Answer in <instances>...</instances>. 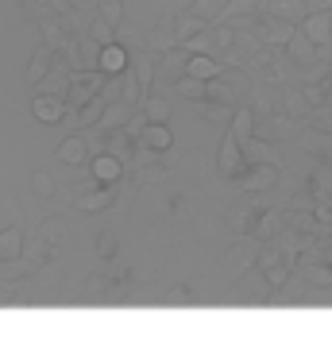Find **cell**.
I'll use <instances>...</instances> for the list:
<instances>
[{"mask_svg":"<svg viewBox=\"0 0 332 359\" xmlns=\"http://www.w3.org/2000/svg\"><path fill=\"white\" fill-rule=\"evenodd\" d=\"M31 194H35V197H43V201H46V197H54V194H58V186H54V178H51V174H46V170H31Z\"/></svg>","mask_w":332,"mask_h":359,"instance_id":"f546056e","label":"cell"},{"mask_svg":"<svg viewBox=\"0 0 332 359\" xmlns=\"http://www.w3.org/2000/svg\"><path fill=\"white\" fill-rule=\"evenodd\" d=\"M131 66V47L128 43H105V47H100V58H97V70H105L108 78H112V74H124Z\"/></svg>","mask_w":332,"mask_h":359,"instance_id":"8fae6325","label":"cell"},{"mask_svg":"<svg viewBox=\"0 0 332 359\" xmlns=\"http://www.w3.org/2000/svg\"><path fill=\"white\" fill-rule=\"evenodd\" d=\"M93 255H97L100 263H108V259L120 255V243H116V236H112V232H100L97 240H93Z\"/></svg>","mask_w":332,"mask_h":359,"instance_id":"f1b7e54d","label":"cell"},{"mask_svg":"<svg viewBox=\"0 0 332 359\" xmlns=\"http://www.w3.org/2000/svg\"><path fill=\"white\" fill-rule=\"evenodd\" d=\"M208 20L205 16H197V12L190 8V0H185L182 8L174 12V32H178V47H182L185 39H193V35H201V32H208Z\"/></svg>","mask_w":332,"mask_h":359,"instance_id":"7c38bea8","label":"cell"},{"mask_svg":"<svg viewBox=\"0 0 332 359\" xmlns=\"http://www.w3.org/2000/svg\"><path fill=\"white\" fill-rule=\"evenodd\" d=\"M278 182H282V166H270V163H251L247 174L236 182L239 194H274Z\"/></svg>","mask_w":332,"mask_h":359,"instance_id":"8992f818","label":"cell"},{"mask_svg":"<svg viewBox=\"0 0 332 359\" xmlns=\"http://www.w3.org/2000/svg\"><path fill=\"white\" fill-rule=\"evenodd\" d=\"M39 232H43L46 240H51L54 248H58V243H62V236H66V228H62V220H58V217H51V220H43V224H39Z\"/></svg>","mask_w":332,"mask_h":359,"instance_id":"e575fe53","label":"cell"},{"mask_svg":"<svg viewBox=\"0 0 332 359\" xmlns=\"http://www.w3.org/2000/svg\"><path fill=\"white\" fill-rule=\"evenodd\" d=\"M244 155H247V163H270V166H282L274 140H267V135H251V140L244 143Z\"/></svg>","mask_w":332,"mask_h":359,"instance_id":"ffe728a7","label":"cell"},{"mask_svg":"<svg viewBox=\"0 0 332 359\" xmlns=\"http://www.w3.org/2000/svg\"><path fill=\"white\" fill-rule=\"evenodd\" d=\"M321 62L332 66V43H328V47H321Z\"/></svg>","mask_w":332,"mask_h":359,"instance_id":"8d00e7d4","label":"cell"},{"mask_svg":"<svg viewBox=\"0 0 332 359\" xmlns=\"http://www.w3.org/2000/svg\"><path fill=\"white\" fill-rule=\"evenodd\" d=\"M298 27H301V24H290V20H278V16H267V12H263L255 35H259L267 47H290V39L298 35Z\"/></svg>","mask_w":332,"mask_h":359,"instance_id":"ba28073f","label":"cell"},{"mask_svg":"<svg viewBox=\"0 0 332 359\" xmlns=\"http://www.w3.org/2000/svg\"><path fill=\"white\" fill-rule=\"evenodd\" d=\"M131 112H135V109H131L128 101H112V104L105 109V116L97 120V128H100L105 135H108V132H120V128L131 120Z\"/></svg>","mask_w":332,"mask_h":359,"instance_id":"cb8c5ba5","label":"cell"},{"mask_svg":"<svg viewBox=\"0 0 332 359\" xmlns=\"http://www.w3.org/2000/svg\"><path fill=\"white\" fill-rule=\"evenodd\" d=\"M66 112H69L66 97L39 93V89H35V97H31V116H35L39 124H62V120H66Z\"/></svg>","mask_w":332,"mask_h":359,"instance_id":"30bf717a","label":"cell"},{"mask_svg":"<svg viewBox=\"0 0 332 359\" xmlns=\"http://www.w3.org/2000/svg\"><path fill=\"white\" fill-rule=\"evenodd\" d=\"M147 124H151V116H147V109H135V112H131V120H128V124H124V132H128L131 140L139 143V135L147 132Z\"/></svg>","mask_w":332,"mask_h":359,"instance_id":"d6a6232c","label":"cell"},{"mask_svg":"<svg viewBox=\"0 0 332 359\" xmlns=\"http://www.w3.org/2000/svg\"><path fill=\"white\" fill-rule=\"evenodd\" d=\"M23 243H27V232L20 224L0 228V263H12V259L23 255Z\"/></svg>","mask_w":332,"mask_h":359,"instance_id":"7402d4cb","label":"cell"},{"mask_svg":"<svg viewBox=\"0 0 332 359\" xmlns=\"http://www.w3.org/2000/svg\"><path fill=\"white\" fill-rule=\"evenodd\" d=\"M54 62H58V50H51L43 39H39L35 55H31V66H27V81H31V86H39V81H43L46 74H51V66H54Z\"/></svg>","mask_w":332,"mask_h":359,"instance_id":"603a6c76","label":"cell"},{"mask_svg":"<svg viewBox=\"0 0 332 359\" xmlns=\"http://www.w3.org/2000/svg\"><path fill=\"white\" fill-rule=\"evenodd\" d=\"M224 132H232L239 143H247L251 135H259V116H255V109H251V104H247V101L239 104V109H236V116H232V124L224 128Z\"/></svg>","mask_w":332,"mask_h":359,"instance_id":"d6986e66","label":"cell"},{"mask_svg":"<svg viewBox=\"0 0 332 359\" xmlns=\"http://www.w3.org/2000/svg\"><path fill=\"white\" fill-rule=\"evenodd\" d=\"M124 170H128V163H124V158H116V155H108V151H100V155L89 158V178L100 182V186H120Z\"/></svg>","mask_w":332,"mask_h":359,"instance_id":"9c48e42d","label":"cell"},{"mask_svg":"<svg viewBox=\"0 0 332 359\" xmlns=\"http://www.w3.org/2000/svg\"><path fill=\"white\" fill-rule=\"evenodd\" d=\"M174 93H178V97H185V101H205V97H208V81L182 74V78L174 81Z\"/></svg>","mask_w":332,"mask_h":359,"instance_id":"484cf974","label":"cell"},{"mask_svg":"<svg viewBox=\"0 0 332 359\" xmlns=\"http://www.w3.org/2000/svg\"><path fill=\"white\" fill-rule=\"evenodd\" d=\"M301 32L317 43V47H328L332 43V12H309L301 20Z\"/></svg>","mask_w":332,"mask_h":359,"instance_id":"e0dca14e","label":"cell"},{"mask_svg":"<svg viewBox=\"0 0 332 359\" xmlns=\"http://www.w3.org/2000/svg\"><path fill=\"white\" fill-rule=\"evenodd\" d=\"M239 290H232V302H244V305H270L274 297H270V278L259 271V266H251V271H244L236 278Z\"/></svg>","mask_w":332,"mask_h":359,"instance_id":"5b68a950","label":"cell"},{"mask_svg":"<svg viewBox=\"0 0 332 359\" xmlns=\"http://www.w3.org/2000/svg\"><path fill=\"white\" fill-rule=\"evenodd\" d=\"M224 4H228V0H190V8L197 12V16H205L208 24H216V20H220Z\"/></svg>","mask_w":332,"mask_h":359,"instance_id":"4dcf8cb0","label":"cell"},{"mask_svg":"<svg viewBox=\"0 0 332 359\" xmlns=\"http://www.w3.org/2000/svg\"><path fill=\"white\" fill-rule=\"evenodd\" d=\"M105 81H108L105 70H74V78H69V89H66V104L81 112L85 104H89L93 97L100 93V89H105Z\"/></svg>","mask_w":332,"mask_h":359,"instance_id":"277c9868","label":"cell"},{"mask_svg":"<svg viewBox=\"0 0 332 359\" xmlns=\"http://www.w3.org/2000/svg\"><path fill=\"white\" fill-rule=\"evenodd\" d=\"M309 12H332V0H309Z\"/></svg>","mask_w":332,"mask_h":359,"instance_id":"d590c367","label":"cell"},{"mask_svg":"<svg viewBox=\"0 0 332 359\" xmlns=\"http://www.w3.org/2000/svg\"><path fill=\"white\" fill-rule=\"evenodd\" d=\"M270 205H274V201H270V194H247L244 201H236V205L228 209V228H232V236H236V240H239V236H251L255 224H259V217L270 209Z\"/></svg>","mask_w":332,"mask_h":359,"instance_id":"6da1fadb","label":"cell"},{"mask_svg":"<svg viewBox=\"0 0 332 359\" xmlns=\"http://www.w3.org/2000/svg\"><path fill=\"white\" fill-rule=\"evenodd\" d=\"M313 212L321 224H332V194H313Z\"/></svg>","mask_w":332,"mask_h":359,"instance_id":"836d02e7","label":"cell"},{"mask_svg":"<svg viewBox=\"0 0 332 359\" xmlns=\"http://www.w3.org/2000/svg\"><path fill=\"white\" fill-rule=\"evenodd\" d=\"M69 78H74V70H69V62L58 55V62L51 66V74H46L43 81H39V93H54V97H66V89H69Z\"/></svg>","mask_w":332,"mask_h":359,"instance_id":"9a60e30c","label":"cell"},{"mask_svg":"<svg viewBox=\"0 0 332 359\" xmlns=\"http://www.w3.org/2000/svg\"><path fill=\"white\" fill-rule=\"evenodd\" d=\"M290 55L298 58L301 66H309V62H321V47H317V43L309 39V35L301 32V27H298V35L290 39Z\"/></svg>","mask_w":332,"mask_h":359,"instance_id":"d4e9b609","label":"cell"},{"mask_svg":"<svg viewBox=\"0 0 332 359\" xmlns=\"http://www.w3.org/2000/svg\"><path fill=\"white\" fill-rule=\"evenodd\" d=\"M193 109H197V116H201V120H208V124L228 128L239 104H236V101H213V97H205V101H193Z\"/></svg>","mask_w":332,"mask_h":359,"instance_id":"4fadbf2b","label":"cell"},{"mask_svg":"<svg viewBox=\"0 0 332 359\" xmlns=\"http://www.w3.org/2000/svg\"><path fill=\"white\" fill-rule=\"evenodd\" d=\"M89 35L100 43V47H105V43H116V27L108 24L105 16H93V24H89Z\"/></svg>","mask_w":332,"mask_h":359,"instance_id":"1f68e13d","label":"cell"},{"mask_svg":"<svg viewBox=\"0 0 332 359\" xmlns=\"http://www.w3.org/2000/svg\"><path fill=\"white\" fill-rule=\"evenodd\" d=\"M97 16H105L112 27H120L124 16H128V4L124 0H97Z\"/></svg>","mask_w":332,"mask_h":359,"instance_id":"83f0119b","label":"cell"},{"mask_svg":"<svg viewBox=\"0 0 332 359\" xmlns=\"http://www.w3.org/2000/svg\"><path fill=\"white\" fill-rule=\"evenodd\" d=\"M89 158H93V147L85 140V132H69L58 143V163L69 166V170H89Z\"/></svg>","mask_w":332,"mask_h":359,"instance_id":"52a82bcc","label":"cell"},{"mask_svg":"<svg viewBox=\"0 0 332 359\" xmlns=\"http://www.w3.org/2000/svg\"><path fill=\"white\" fill-rule=\"evenodd\" d=\"M263 12L278 20H290V24H301L309 16V0H263Z\"/></svg>","mask_w":332,"mask_h":359,"instance_id":"2e32d148","label":"cell"},{"mask_svg":"<svg viewBox=\"0 0 332 359\" xmlns=\"http://www.w3.org/2000/svg\"><path fill=\"white\" fill-rule=\"evenodd\" d=\"M247 166L251 163H247V155H244V143H239L232 132H224L220 147H216V170H220V178L236 186V182L247 174Z\"/></svg>","mask_w":332,"mask_h":359,"instance_id":"3957f363","label":"cell"},{"mask_svg":"<svg viewBox=\"0 0 332 359\" xmlns=\"http://www.w3.org/2000/svg\"><path fill=\"white\" fill-rule=\"evenodd\" d=\"M247 12H263V0H228L216 24H228L232 16H247Z\"/></svg>","mask_w":332,"mask_h":359,"instance_id":"4316f807","label":"cell"},{"mask_svg":"<svg viewBox=\"0 0 332 359\" xmlns=\"http://www.w3.org/2000/svg\"><path fill=\"white\" fill-rule=\"evenodd\" d=\"M282 112H286V116H293L298 124H305L309 112H313V101L305 97V89H301V86H282Z\"/></svg>","mask_w":332,"mask_h":359,"instance_id":"5bb4252c","label":"cell"},{"mask_svg":"<svg viewBox=\"0 0 332 359\" xmlns=\"http://www.w3.org/2000/svg\"><path fill=\"white\" fill-rule=\"evenodd\" d=\"M182 74L201 78V81H213V78H220V74H224V62H220V58H213V55H190Z\"/></svg>","mask_w":332,"mask_h":359,"instance_id":"44dd1931","label":"cell"},{"mask_svg":"<svg viewBox=\"0 0 332 359\" xmlns=\"http://www.w3.org/2000/svg\"><path fill=\"white\" fill-rule=\"evenodd\" d=\"M20 4H27V0H20Z\"/></svg>","mask_w":332,"mask_h":359,"instance_id":"74e56055","label":"cell"},{"mask_svg":"<svg viewBox=\"0 0 332 359\" xmlns=\"http://www.w3.org/2000/svg\"><path fill=\"white\" fill-rule=\"evenodd\" d=\"M135 147H143V151H154V155H166L170 147H174V132H170L166 124H147V132L139 135V143Z\"/></svg>","mask_w":332,"mask_h":359,"instance_id":"ac0fdd59","label":"cell"},{"mask_svg":"<svg viewBox=\"0 0 332 359\" xmlns=\"http://www.w3.org/2000/svg\"><path fill=\"white\" fill-rule=\"evenodd\" d=\"M120 201V186H100V182H81V186L74 189V197H69V205H74L77 212H105L112 209V205Z\"/></svg>","mask_w":332,"mask_h":359,"instance_id":"7a4b0ae2","label":"cell"}]
</instances>
